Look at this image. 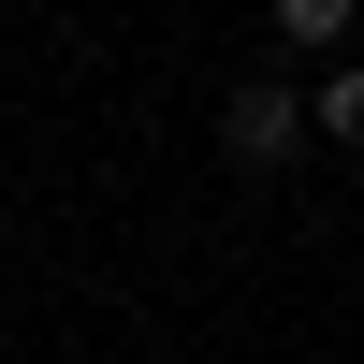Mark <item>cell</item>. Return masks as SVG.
I'll use <instances>...</instances> for the list:
<instances>
[{"label":"cell","instance_id":"1","mask_svg":"<svg viewBox=\"0 0 364 364\" xmlns=\"http://www.w3.org/2000/svg\"><path fill=\"white\" fill-rule=\"evenodd\" d=\"M219 146H233V175H291V146H321V102H291V73H248L219 102Z\"/></svg>","mask_w":364,"mask_h":364},{"label":"cell","instance_id":"2","mask_svg":"<svg viewBox=\"0 0 364 364\" xmlns=\"http://www.w3.org/2000/svg\"><path fill=\"white\" fill-rule=\"evenodd\" d=\"M262 15H277V44H291V58H336L364 0H262Z\"/></svg>","mask_w":364,"mask_h":364},{"label":"cell","instance_id":"3","mask_svg":"<svg viewBox=\"0 0 364 364\" xmlns=\"http://www.w3.org/2000/svg\"><path fill=\"white\" fill-rule=\"evenodd\" d=\"M306 102H321V146H364V58H350V73H321Z\"/></svg>","mask_w":364,"mask_h":364}]
</instances>
